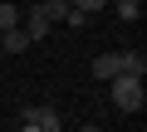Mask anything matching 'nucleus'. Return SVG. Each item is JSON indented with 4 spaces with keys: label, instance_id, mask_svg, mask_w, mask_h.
Returning <instances> with one entry per match:
<instances>
[{
    "label": "nucleus",
    "instance_id": "ddd939ff",
    "mask_svg": "<svg viewBox=\"0 0 147 132\" xmlns=\"http://www.w3.org/2000/svg\"><path fill=\"white\" fill-rule=\"evenodd\" d=\"M79 132H103V127H79Z\"/></svg>",
    "mask_w": 147,
    "mask_h": 132
},
{
    "label": "nucleus",
    "instance_id": "9b49d317",
    "mask_svg": "<svg viewBox=\"0 0 147 132\" xmlns=\"http://www.w3.org/2000/svg\"><path fill=\"white\" fill-rule=\"evenodd\" d=\"M64 25H69V29H84V25H88V15H84V10H74V5H69V15H64Z\"/></svg>",
    "mask_w": 147,
    "mask_h": 132
},
{
    "label": "nucleus",
    "instance_id": "f257e3e1",
    "mask_svg": "<svg viewBox=\"0 0 147 132\" xmlns=\"http://www.w3.org/2000/svg\"><path fill=\"white\" fill-rule=\"evenodd\" d=\"M108 98H113L118 113H142V103H147L137 74H113V78H108Z\"/></svg>",
    "mask_w": 147,
    "mask_h": 132
},
{
    "label": "nucleus",
    "instance_id": "39448f33",
    "mask_svg": "<svg viewBox=\"0 0 147 132\" xmlns=\"http://www.w3.org/2000/svg\"><path fill=\"white\" fill-rule=\"evenodd\" d=\"M113 74H123V64H118V54H98V59H93V78H98V83H108Z\"/></svg>",
    "mask_w": 147,
    "mask_h": 132
},
{
    "label": "nucleus",
    "instance_id": "1a4fd4ad",
    "mask_svg": "<svg viewBox=\"0 0 147 132\" xmlns=\"http://www.w3.org/2000/svg\"><path fill=\"white\" fill-rule=\"evenodd\" d=\"M20 15H25L20 5H10V0H0V29H15V25H20Z\"/></svg>",
    "mask_w": 147,
    "mask_h": 132
},
{
    "label": "nucleus",
    "instance_id": "f8f14e48",
    "mask_svg": "<svg viewBox=\"0 0 147 132\" xmlns=\"http://www.w3.org/2000/svg\"><path fill=\"white\" fill-rule=\"evenodd\" d=\"M20 132H44V127H39L34 117H25V127H20Z\"/></svg>",
    "mask_w": 147,
    "mask_h": 132
},
{
    "label": "nucleus",
    "instance_id": "6e6552de",
    "mask_svg": "<svg viewBox=\"0 0 147 132\" xmlns=\"http://www.w3.org/2000/svg\"><path fill=\"white\" fill-rule=\"evenodd\" d=\"M34 10L54 25V20H64V15H69V0H44V5H34Z\"/></svg>",
    "mask_w": 147,
    "mask_h": 132
},
{
    "label": "nucleus",
    "instance_id": "20e7f679",
    "mask_svg": "<svg viewBox=\"0 0 147 132\" xmlns=\"http://www.w3.org/2000/svg\"><path fill=\"white\" fill-rule=\"evenodd\" d=\"M0 49H5V54H25L30 49V34L15 25V29H0Z\"/></svg>",
    "mask_w": 147,
    "mask_h": 132
},
{
    "label": "nucleus",
    "instance_id": "423d86ee",
    "mask_svg": "<svg viewBox=\"0 0 147 132\" xmlns=\"http://www.w3.org/2000/svg\"><path fill=\"white\" fill-rule=\"evenodd\" d=\"M25 117H34L44 132H59V108H49V103H39V108H30Z\"/></svg>",
    "mask_w": 147,
    "mask_h": 132
},
{
    "label": "nucleus",
    "instance_id": "0eeeda50",
    "mask_svg": "<svg viewBox=\"0 0 147 132\" xmlns=\"http://www.w3.org/2000/svg\"><path fill=\"white\" fill-rule=\"evenodd\" d=\"M113 10H118V20H142V0H113Z\"/></svg>",
    "mask_w": 147,
    "mask_h": 132
},
{
    "label": "nucleus",
    "instance_id": "7ed1b4c3",
    "mask_svg": "<svg viewBox=\"0 0 147 132\" xmlns=\"http://www.w3.org/2000/svg\"><path fill=\"white\" fill-rule=\"evenodd\" d=\"M118 64H123V74H137V78L147 74V54L142 49H118Z\"/></svg>",
    "mask_w": 147,
    "mask_h": 132
},
{
    "label": "nucleus",
    "instance_id": "9d476101",
    "mask_svg": "<svg viewBox=\"0 0 147 132\" xmlns=\"http://www.w3.org/2000/svg\"><path fill=\"white\" fill-rule=\"evenodd\" d=\"M69 5H74V10H84V15H98L108 0H69Z\"/></svg>",
    "mask_w": 147,
    "mask_h": 132
},
{
    "label": "nucleus",
    "instance_id": "f03ea898",
    "mask_svg": "<svg viewBox=\"0 0 147 132\" xmlns=\"http://www.w3.org/2000/svg\"><path fill=\"white\" fill-rule=\"evenodd\" d=\"M20 20H25V25H20V29H25V34H30V44H34V39H44V34H49V29H54V25H49V20H44V15H39V10H25V15H20Z\"/></svg>",
    "mask_w": 147,
    "mask_h": 132
}]
</instances>
